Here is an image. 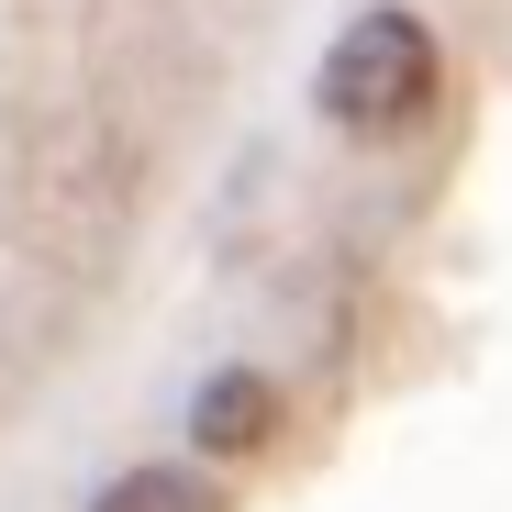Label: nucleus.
Segmentation results:
<instances>
[{"label": "nucleus", "instance_id": "2", "mask_svg": "<svg viewBox=\"0 0 512 512\" xmlns=\"http://www.w3.org/2000/svg\"><path fill=\"white\" fill-rule=\"evenodd\" d=\"M190 435H201V457H256L268 446V390L256 379H212L201 412H190Z\"/></svg>", "mask_w": 512, "mask_h": 512}, {"label": "nucleus", "instance_id": "3", "mask_svg": "<svg viewBox=\"0 0 512 512\" xmlns=\"http://www.w3.org/2000/svg\"><path fill=\"white\" fill-rule=\"evenodd\" d=\"M90 512H223V490H212L201 468H134V479H112Z\"/></svg>", "mask_w": 512, "mask_h": 512}, {"label": "nucleus", "instance_id": "1", "mask_svg": "<svg viewBox=\"0 0 512 512\" xmlns=\"http://www.w3.org/2000/svg\"><path fill=\"white\" fill-rule=\"evenodd\" d=\"M435 90H446V56H435V34H423L412 12H368L323 56V123L357 134V145L412 134L423 112H435Z\"/></svg>", "mask_w": 512, "mask_h": 512}]
</instances>
